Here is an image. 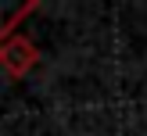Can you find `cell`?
Returning <instances> with one entry per match:
<instances>
[{"instance_id":"6da1fadb","label":"cell","mask_w":147,"mask_h":136,"mask_svg":"<svg viewBox=\"0 0 147 136\" xmlns=\"http://www.w3.org/2000/svg\"><path fill=\"white\" fill-rule=\"evenodd\" d=\"M36 64H40V47L29 36L14 32V36H7L0 43V72L7 79H25Z\"/></svg>"}]
</instances>
